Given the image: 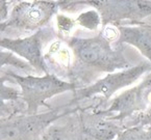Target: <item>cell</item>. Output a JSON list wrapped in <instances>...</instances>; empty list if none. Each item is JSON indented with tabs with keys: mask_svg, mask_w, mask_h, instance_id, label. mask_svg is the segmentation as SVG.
Segmentation results:
<instances>
[{
	"mask_svg": "<svg viewBox=\"0 0 151 140\" xmlns=\"http://www.w3.org/2000/svg\"><path fill=\"white\" fill-rule=\"evenodd\" d=\"M64 41L74 57L68 81L77 85L78 89L92 84L98 74H113L133 67L125 57V45L113 47L102 30L92 38L69 36Z\"/></svg>",
	"mask_w": 151,
	"mask_h": 140,
	"instance_id": "6da1fadb",
	"label": "cell"
},
{
	"mask_svg": "<svg viewBox=\"0 0 151 140\" xmlns=\"http://www.w3.org/2000/svg\"><path fill=\"white\" fill-rule=\"evenodd\" d=\"M151 72V63L148 60L133 65L129 69L107 74L105 77L98 79L94 83L82 87L73 92V98L67 103L71 107H78L83 101H94L91 104L82 107L81 109L100 111L106 108L111 97L117 91L133 84L143 75Z\"/></svg>",
	"mask_w": 151,
	"mask_h": 140,
	"instance_id": "7a4b0ae2",
	"label": "cell"
},
{
	"mask_svg": "<svg viewBox=\"0 0 151 140\" xmlns=\"http://www.w3.org/2000/svg\"><path fill=\"white\" fill-rule=\"evenodd\" d=\"M1 81L15 82L21 90V99L26 105V114H36L40 107L51 109L47 100L60 93L78 89V86L67 80H63L53 74L44 76L19 75L9 70H1Z\"/></svg>",
	"mask_w": 151,
	"mask_h": 140,
	"instance_id": "3957f363",
	"label": "cell"
},
{
	"mask_svg": "<svg viewBox=\"0 0 151 140\" xmlns=\"http://www.w3.org/2000/svg\"><path fill=\"white\" fill-rule=\"evenodd\" d=\"M60 9L74 13L79 6L95 9L101 16L102 28L107 26L137 25L151 16V1L145 0H80L58 1Z\"/></svg>",
	"mask_w": 151,
	"mask_h": 140,
	"instance_id": "277c9868",
	"label": "cell"
},
{
	"mask_svg": "<svg viewBox=\"0 0 151 140\" xmlns=\"http://www.w3.org/2000/svg\"><path fill=\"white\" fill-rule=\"evenodd\" d=\"M80 107L68 104L36 114H21L1 119L0 140H39L60 118L77 112Z\"/></svg>",
	"mask_w": 151,
	"mask_h": 140,
	"instance_id": "5b68a950",
	"label": "cell"
},
{
	"mask_svg": "<svg viewBox=\"0 0 151 140\" xmlns=\"http://www.w3.org/2000/svg\"><path fill=\"white\" fill-rule=\"evenodd\" d=\"M60 9L58 1H17L5 22L0 24L1 33L7 28L26 31H39L46 28Z\"/></svg>",
	"mask_w": 151,
	"mask_h": 140,
	"instance_id": "8992f818",
	"label": "cell"
},
{
	"mask_svg": "<svg viewBox=\"0 0 151 140\" xmlns=\"http://www.w3.org/2000/svg\"><path fill=\"white\" fill-rule=\"evenodd\" d=\"M151 103V72L144 77L138 85L122 91L113 100L109 101L106 108L100 110L114 122L124 124L127 119L136 114L145 111Z\"/></svg>",
	"mask_w": 151,
	"mask_h": 140,
	"instance_id": "52a82bcc",
	"label": "cell"
},
{
	"mask_svg": "<svg viewBox=\"0 0 151 140\" xmlns=\"http://www.w3.org/2000/svg\"><path fill=\"white\" fill-rule=\"evenodd\" d=\"M55 33L58 32L46 27L25 38H1L0 47L2 50L9 51L25 59L31 67L37 70L38 74L44 73L46 75L50 73L44 59L43 45L46 36L48 38L49 36H53Z\"/></svg>",
	"mask_w": 151,
	"mask_h": 140,
	"instance_id": "ba28073f",
	"label": "cell"
},
{
	"mask_svg": "<svg viewBox=\"0 0 151 140\" xmlns=\"http://www.w3.org/2000/svg\"><path fill=\"white\" fill-rule=\"evenodd\" d=\"M77 115L82 129L91 140H115L125 129L122 124L114 122L99 112L80 108Z\"/></svg>",
	"mask_w": 151,
	"mask_h": 140,
	"instance_id": "9c48e42d",
	"label": "cell"
},
{
	"mask_svg": "<svg viewBox=\"0 0 151 140\" xmlns=\"http://www.w3.org/2000/svg\"><path fill=\"white\" fill-rule=\"evenodd\" d=\"M44 59L48 67L49 73L60 77L68 78L73 67L74 57L70 47L66 41L58 38L51 43L47 52L44 54Z\"/></svg>",
	"mask_w": 151,
	"mask_h": 140,
	"instance_id": "30bf717a",
	"label": "cell"
},
{
	"mask_svg": "<svg viewBox=\"0 0 151 140\" xmlns=\"http://www.w3.org/2000/svg\"><path fill=\"white\" fill-rule=\"evenodd\" d=\"M117 28L119 38L115 45L134 47L151 63V25L143 22L137 25H122Z\"/></svg>",
	"mask_w": 151,
	"mask_h": 140,
	"instance_id": "8fae6325",
	"label": "cell"
},
{
	"mask_svg": "<svg viewBox=\"0 0 151 140\" xmlns=\"http://www.w3.org/2000/svg\"><path fill=\"white\" fill-rule=\"evenodd\" d=\"M41 140H91L85 133L77 112L65 117L64 122H56L44 133Z\"/></svg>",
	"mask_w": 151,
	"mask_h": 140,
	"instance_id": "7c38bea8",
	"label": "cell"
},
{
	"mask_svg": "<svg viewBox=\"0 0 151 140\" xmlns=\"http://www.w3.org/2000/svg\"><path fill=\"white\" fill-rule=\"evenodd\" d=\"M0 65L3 69V67H13L19 71L23 72L26 75H31V74H37V70L32 68L26 60L21 59L20 57L6 50H2L0 52Z\"/></svg>",
	"mask_w": 151,
	"mask_h": 140,
	"instance_id": "4fadbf2b",
	"label": "cell"
},
{
	"mask_svg": "<svg viewBox=\"0 0 151 140\" xmlns=\"http://www.w3.org/2000/svg\"><path fill=\"white\" fill-rule=\"evenodd\" d=\"M75 21L76 25L91 31L97 30L100 25L102 26L101 16H100L98 11H96L95 9H91L89 11H85L80 13L76 17Z\"/></svg>",
	"mask_w": 151,
	"mask_h": 140,
	"instance_id": "5bb4252c",
	"label": "cell"
},
{
	"mask_svg": "<svg viewBox=\"0 0 151 140\" xmlns=\"http://www.w3.org/2000/svg\"><path fill=\"white\" fill-rule=\"evenodd\" d=\"M123 127L131 128V127H142L151 131V103L145 111L136 114L134 116L127 119L123 124Z\"/></svg>",
	"mask_w": 151,
	"mask_h": 140,
	"instance_id": "9a60e30c",
	"label": "cell"
},
{
	"mask_svg": "<svg viewBox=\"0 0 151 140\" xmlns=\"http://www.w3.org/2000/svg\"><path fill=\"white\" fill-rule=\"evenodd\" d=\"M56 28H58V36L60 38H65L71 36V31L76 26L75 19H72L68 16H65L63 14H58L55 19Z\"/></svg>",
	"mask_w": 151,
	"mask_h": 140,
	"instance_id": "2e32d148",
	"label": "cell"
},
{
	"mask_svg": "<svg viewBox=\"0 0 151 140\" xmlns=\"http://www.w3.org/2000/svg\"><path fill=\"white\" fill-rule=\"evenodd\" d=\"M115 140H151V131L142 127L126 128Z\"/></svg>",
	"mask_w": 151,
	"mask_h": 140,
	"instance_id": "e0dca14e",
	"label": "cell"
},
{
	"mask_svg": "<svg viewBox=\"0 0 151 140\" xmlns=\"http://www.w3.org/2000/svg\"><path fill=\"white\" fill-rule=\"evenodd\" d=\"M0 98H1V103L16 102V101L21 100V90H18L13 86H9V85L5 84V82L1 81Z\"/></svg>",
	"mask_w": 151,
	"mask_h": 140,
	"instance_id": "ac0fdd59",
	"label": "cell"
},
{
	"mask_svg": "<svg viewBox=\"0 0 151 140\" xmlns=\"http://www.w3.org/2000/svg\"><path fill=\"white\" fill-rule=\"evenodd\" d=\"M9 1H4L1 0L0 1V18H1V23L5 22L9 17Z\"/></svg>",
	"mask_w": 151,
	"mask_h": 140,
	"instance_id": "d6986e66",
	"label": "cell"
},
{
	"mask_svg": "<svg viewBox=\"0 0 151 140\" xmlns=\"http://www.w3.org/2000/svg\"><path fill=\"white\" fill-rule=\"evenodd\" d=\"M39 140H41V139H39Z\"/></svg>",
	"mask_w": 151,
	"mask_h": 140,
	"instance_id": "ffe728a7",
	"label": "cell"
}]
</instances>
